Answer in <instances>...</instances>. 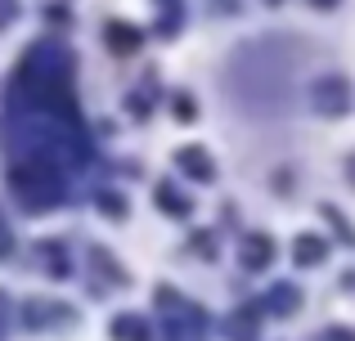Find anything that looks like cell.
I'll return each instance as SVG.
<instances>
[{"label": "cell", "mask_w": 355, "mask_h": 341, "mask_svg": "<svg viewBox=\"0 0 355 341\" xmlns=\"http://www.w3.org/2000/svg\"><path fill=\"white\" fill-rule=\"evenodd\" d=\"M9 189H14V198L23 202V207H54V202L63 198V180L54 167H45V162H14V171H9Z\"/></svg>", "instance_id": "obj_1"}, {"label": "cell", "mask_w": 355, "mask_h": 341, "mask_svg": "<svg viewBox=\"0 0 355 341\" xmlns=\"http://www.w3.org/2000/svg\"><path fill=\"white\" fill-rule=\"evenodd\" d=\"M311 104H315V113H324V117L351 113V81L347 77H320L311 86Z\"/></svg>", "instance_id": "obj_2"}, {"label": "cell", "mask_w": 355, "mask_h": 341, "mask_svg": "<svg viewBox=\"0 0 355 341\" xmlns=\"http://www.w3.org/2000/svg\"><path fill=\"white\" fill-rule=\"evenodd\" d=\"M175 167H180L184 175H193L198 184H211V180H216V167H211V158H207V149H202V144L180 149V153H175Z\"/></svg>", "instance_id": "obj_3"}, {"label": "cell", "mask_w": 355, "mask_h": 341, "mask_svg": "<svg viewBox=\"0 0 355 341\" xmlns=\"http://www.w3.org/2000/svg\"><path fill=\"white\" fill-rule=\"evenodd\" d=\"M270 261H275V243H270V234H248V238H243V265H248V270H266Z\"/></svg>", "instance_id": "obj_4"}, {"label": "cell", "mask_w": 355, "mask_h": 341, "mask_svg": "<svg viewBox=\"0 0 355 341\" xmlns=\"http://www.w3.org/2000/svg\"><path fill=\"white\" fill-rule=\"evenodd\" d=\"M153 333H148V319L139 315H117L113 319V341H148Z\"/></svg>", "instance_id": "obj_5"}, {"label": "cell", "mask_w": 355, "mask_h": 341, "mask_svg": "<svg viewBox=\"0 0 355 341\" xmlns=\"http://www.w3.org/2000/svg\"><path fill=\"white\" fill-rule=\"evenodd\" d=\"M293 256L302 265H315V261H324V256H329V243H324V238H315V234H297L293 238Z\"/></svg>", "instance_id": "obj_6"}, {"label": "cell", "mask_w": 355, "mask_h": 341, "mask_svg": "<svg viewBox=\"0 0 355 341\" xmlns=\"http://www.w3.org/2000/svg\"><path fill=\"white\" fill-rule=\"evenodd\" d=\"M104 36H108V50H117V54H130V50L139 45V32H135L130 23H108Z\"/></svg>", "instance_id": "obj_7"}, {"label": "cell", "mask_w": 355, "mask_h": 341, "mask_svg": "<svg viewBox=\"0 0 355 341\" xmlns=\"http://www.w3.org/2000/svg\"><path fill=\"white\" fill-rule=\"evenodd\" d=\"M297 306H302V297H297L293 283H279V288L270 292V310H275V315H293Z\"/></svg>", "instance_id": "obj_8"}, {"label": "cell", "mask_w": 355, "mask_h": 341, "mask_svg": "<svg viewBox=\"0 0 355 341\" xmlns=\"http://www.w3.org/2000/svg\"><path fill=\"white\" fill-rule=\"evenodd\" d=\"M157 202H162L166 211H175V216H184V211H189V198H175V193L166 189V184H162V189H157Z\"/></svg>", "instance_id": "obj_9"}, {"label": "cell", "mask_w": 355, "mask_h": 341, "mask_svg": "<svg viewBox=\"0 0 355 341\" xmlns=\"http://www.w3.org/2000/svg\"><path fill=\"white\" fill-rule=\"evenodd\" d=\"M99 207H104V211H113V216H126V202H121L117 193H99Z\"/></svg>", "instance_id": "obj_10"}, {"label": "cell", "mask_w": 355, "mask_h": 341, "mask_svg": "<svg viewBox=\"0 0 355 341\" xmlns=\"http://www.w3.org/2000/svg\"><path fill=\"white\" fill-rule=\"evenodd\" d=\"M175 117H180V122H193V117H198V113H193V99H189V95L175 99Z\"/></svg>", "instance_id": "obj_11"}, {"label": "cell", "mask_w": 355, "mask_h": 341, "mask_svg": "<svg viewBox=\"0 0 355 341\" xmlns=\"http://www.w3.org/2000/svg\"><path fill=\"white\" fill-rule=\"evenodd\" d=\"M320 341H355L351 328H329V333H320Z\"/></svg>", "instance_id": "obj_12"}, {"label": "cell", "mask_w": 355, "mask_h": 341, "mask_svg": "<svg viewBox=\"0 0 355 341\" xmlns=\"http://www.w3.org/2000/svg\"><path fill=\"white\" fill-rule=\"evenodd\" d=\"M9 247H14V238H9V229L0 225V261H5V256H9Z\"/></svg>", "instance_id": "obj_13"}, {"label": "cell", "mask_w": 355, "mask_h": 341, "mask_svg": "<svg viewBox=\"0 0 355 341\" xmlns=\"http://www.w3.org/2000/svg\"><path fill=\"white\" fill-rule=\"evenodd\" d=\"M311 5H320V9H333V5H338V0H311Z\"/></svg>", "instance_id": "obj_14"}]
</instances>
